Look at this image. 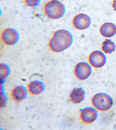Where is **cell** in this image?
<instances>
[{
    "instance_id": "11",
    "label": "cell",
    "mask_w": 116,
    "mask_h": 130,
    "mask_svg": "<svg viewBox=\"0 0 116 130\" xmlns=\"http://www.w3.org/2000/svg\"><path fill=\"white\" fill-rule=\"evenodd\" d=\"M27 88L29 93L32 95H36L43 91L44 89V85L41 81L35 80L30 82Z\"/></svg>"
},
{
    "instance_id": "1",
    "label": "cell",
    "mask_w": 116,
    "mask_h": 130,
    "mask_svg": "<svg viewBox=\"0 0 116 130\" xmlns=\"http://www.w3.org/2000/svg\"><path fill=\"white\" fill-rule=\"evenodd\" d=\"M73 41L71 32L65 29L57 30L53 34L48 43V47L51 51L60 53L69 48Z\"/></svg>"
},
{
    "instance_id": "15",
    "label": "cell",
    "mask_w": 116,
    "mask_h": 130,
    "mask_svg": "<svg viewBox=\"0 0 116 130\" xmlns=\"http://www.w3.org/2000/svg\"><path fill=\"white\" fill-rule=\"evenodd\" d=\"M112 6L113 9L114 11H116V0H114L113 1Z\"/></svg>"
},
{
    "instance_id": "2",
    "label": "cell",
    "mask_w": 116,
    "mask_h": 130,
    "mask_svg": "<svg viewBox=\"0 0 116 130\" xmlns=\"http://www.w3.org/2000/svg\"><path fill=\"white\" fill-rule=\"evenodd\" d=\"M43 11L46 16L50 19H59L65 15L66 7L58 0H50L44 6Z\"/></svg>"
},
{
    "instance_id": "4",
    "label": "cell",
    "mask_w": 116,
    "mask_h": 130,
    "mask_svg": "<svg viewBox=\"0 0 116 130\" xmlns=\"http://www.w3.org/2000/svg\"><path fill=\"white\" fill-rule=\"evenodd\" d=\"M19 32L13 28H6L1 34V40L6 45H12L16 44L19 41Z\"/></svg>"
},
{
    "instance_id": "12",
    "label": "cell",
    "mask_w": 116,
    "mask_h": 130,
    "mask_svg": "<svg viewBox=\"0 0 116 130\" xmlns=\"http://www.w3.org/2000/svg\"><path fill=\"white\" fill-rule=\"evenodd\" d=\"M27 90L24 86H20L15 87L11 92V96L14 100L21 101L26 98Z\"/></svg>"
},
{
    "instance_id": "16",
    "label": "cell",
    "mask_w": 116,
    "mask_h": 130,
    "mask_svg": "<svg viewBox=\"0 0 116 130\" xmlns=\"http://www.w3.org/2000/svg\"><path fill=\"white\" fill-rule=\"evenodd\" d=\"M45 1H48V0H45Z\"/></svg>"
},
{
    "instance_id": "3",
    "label": "cell",
    "mask_w": 116,
    "mask_h": 130,
    "mask_svg": "<svg viewBox=\"0 0 116 130\" xmlns=\"http://www.w3.org/2000/svg\"><path fill=\"white\" fill-rule=\"evenodd\" d=\"M113 102L112 98L109 94L104 92L95 94L92 99V104L97 110L106 111L112 106Z\"/></svg>"
},
{
    "instance_id": "10",
    "label": "cell",
    "mask_w": 116,
    "mask_h": 130,
    "mask_svg": "<svg viewBox=\"0 0 116 130\" xmlns=\"http://www.w3.org/2000/svg\"><path fill=\"white\" fill-rule=\"evenodd\" d=\"M85 94V90L82 87L74 88L70 93V101L74 104L80 103L84 100Z\"/></svg>"
},
{
    "instance_id": "6",
    "label": "cell",
    "mask_w": 116,
    "mask_h": 130,
    "mask_svg": "<svg viewBox=\"0 0 116 130\" xmlns=\"http://www.w3.org/2000/svg\"><path fill=\"white\" fill-rule=\"evenodd\" d=\"M88 61L94 68L97 69L101 68L106 63V56L100 51H95L89 55Z\"/></svg>"
},
{
    "instance_id": "8",
    "label": "cell",
    "mask_w": 116,
    "mask_h": 130,
    "mask_svg": "<svg viewBox=\"0 0 116 130\" xmlns=\"http://www.w3.org/2000/svg\"><path fill=\"white\" fill-rule=\"evenodd\" d=\"M98 117V112L92 107H86L82 109L80 112V118L84 123H92L96 120Z\"/></svg>"
},
{
    "instance_id": "14",
    "label": "cell",
    "mask_w": 116,
    "mask_h": 130,
    "mask_svg": "<svg viewBox=\"0 0 116 130\" xmlns=\"http://www.w3.org/2000/svg\"><path fill=\"white\" fill-rule=\"evenodd\" d=\"M41 0H24V3L26 6L30 7H35L40 4Z\"/></svg>"
},
{
    "instance_id": "7",
    "label": "cell",
    "mask_w": 116,
    "mask_h": 130,
    "mask_svg": "<svg viewBox=\"0 0 116 130\" xmlns=\"http://www.w3.org/2000/svg\"><path fill=\"white\" fill-rule=\"evenodd\" d=\"M72 23L76 29L84 30L90 26L91 20L88 15L84 13H80L74 16L72 20Z\"/></svg>"
},
{
    "instance_id": "13",
    "label": "cell",
    "mask_w": 116,
    "mask_h": 130,
    "mask_svg": "<svg viewBox=\"0 0 116 130\" xmlns=\"http://www.w3.org/2000/svg\"><path fill=\"white\" fill-rule=\"evenodd\" d=\"M116 49L115 43L111 39H106L103 42L102 50L105 54H111Z\"/></svg>"
},
{
    "instance_id": "9",
    "label": "cell",
    "mask_w": 116,
    "mask_h": 130,
    "mask_svg": "<svg viewBox=\"0 0 116 130\" xmlns=\"http://www.w3.org/2000/svg\"><path fill=\"white\" fill-rule=\"evenodd\" d=\"M100 33L104 37L110 38L116 34V25L112 22H106L101 26Z\"/></svg>"
},
{
    "instance_id": "5",
    "label": "cell",
    "mask_w": 116,
    "mask_h": 130,
    "mask_svg": "<svg viewBox=\"0 0 116 130\" xmlns=\"http://www.w3.org/2000/svg\"><path fill=\"white\" fill-rule=\"evenodd\" d=\"M92 69L88 63L85 62H80L75 66L74 73L78 79L84 80L87 79L91 75Z\"/></svg>"
}]
</instances>
